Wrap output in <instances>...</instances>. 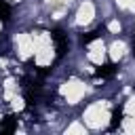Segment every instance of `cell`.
Listing matches in <instances>:
<instances>
[{
  "label": "cell",
  "mask_w": 135,
  "mask_h": 135,
  "mask_svg": "<svg viewBox=\"0 0 135 135\" xmlns=\"http://www.w3.org/2000/svg\"><path fill=\"white\" fill-rule=\"evenodd\" d=\"M51 38L55 40V49H57V59H61V57L65 55V51H68V38H65V34H63L61 30H55V32H51Z\"/></svg>",
  "instance_id": "cell-1"
},
{
  "label": "cell",
  "mask_w": 135,
  "mask_h": 135,
  "mask_svg": "<svg viewBox=\"0 0 135 135\" xmlns=\"http://www.w3.org/2000/svg\"><path fill=\"white\" fill-rule=\"evenodd\" d=\"M15 129H17V118L6 116V118L0 120V133H13Z\"/></svg>",
  "instance_id": "cell-2"
},
{
  "label": "cell",
  "mask_w": 135,
  "mask_h": 135,
  "mask_svg": "<svg viewBox=\"0 0 135 135\" xmlns=\"http://www.w3.org/2000/svg\"><path fill=\"white\" fill-rule=\"evenodd\" d=\"M114 72H116V68L112 63H105V65L97 68V76H101V78H110V76H114Z\"/></svg>",
  "instance_id": "cell-3"
},
{
  "label": "cell",
  "mask_w": 135,
  "mask_h": 135,
  "mask_svg": "<svg viewBox=\"0 0 135 135\" xmlns=\"http://www.w3.org/2000/svg\"><path fill=\"white\" fill-rule=\"evenodd\" d=\"M8 17H11V6H8L4 0H0V19H2V21H6Z\"/></svg>",
  "instance_id": "cell-4"
},
{
  "label": "cell",
  "mask_w": 135,
  "mask_h": 135,
  "mask_svg": "<svg viewBox=\"0 0 135 135\" xmlns=\"http://www.w3.org/2000/svg\"><path fill=\"white\" fill-rule=\"evenodd\" d=\"M99 34H101V30H95V32H89L86 36H82V42L86 44V42H91V40H95V38H99Z\"/></svg>",
  "instance_id": "cell-5"
},
{
  "label": "cell",
  "mask_w": 135,
  "mask_h": 135,
  "mask_svg": "<svg viewBox=\"0 0 135 135\" xmlns=\"http://www.w3.org/2000/svg\"><path fill=\"white\" fill-rule=\"evenodd\" d=\"M120 124V112H114V116H112V127L110 129H116Z\"/></svg>",
  "instance_id": "cell-6"
},
{
  "label": "cell",
  "mask_w": 135,
  "mask_h": 135,
  "mask_svg": "<svg viewBox=\"0 0 135 135\" xmlns=\"http://www.w3.org/2000/svg\"><path fill=\"white\" fill-rule=\"evenodd\" d=\"M133 55H135V46H133Z\"/></svg>",
  "instance_id": "cell-7"
}]
</instances>
